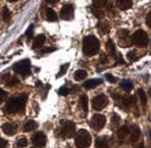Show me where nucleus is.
<instances>
[{
  "mask_svg": "<svg viewBox=\"0 0 151 148\" xmlns=\"http://www.w3.org/2000/svg\"><path fill=\"white\" fill-rule=\"evenodd\" d=\"M105 122H106V119H105L104 115H101V114H94L92 116L91 121H90V125H91V127L93 129L99 130V129H101L105 126Z\"/></svg>",
  "mask_w": 151,
  "mask_h": 148,
  "instance_id": "8",
  "label": "nucleus"
},
{
  "mask_svg": "<svg viewBox=\"0 0 151 148\" xmlns=\"http://www.w3.org/2000/svg\"><path fill=\"white\" fill-rule=\"evenodd\" d=\"M74 144L77 148H87L91 144V135L87 130L80 129L74 136Z\"/></svg>",
  "mask_w": 151,
  "mask_h": 148,
  "instance_id": "3",
  "label": "nucleus"
},
{
  "mask_svg": "<svg viewBox=\"0 0 151 148\" xmlns=\"http://www.w3.org/2000/svg\"><path fill=\"white\" fill-rule=\"evenodd\" d=\"M13 69L18 73V74H20V75H22L24 78H26V76H28L29 74H31V62H29V60H22V61H20V62H17L15 65H14V67H13Z\"/></svg>",
  "mask_w": 151,
  "mask_h": 148,
  "instance_id": "6",
  "label": "nucleus"
},
{
  "mask_svg": "<svg viewBox=\"0 0 151 148\" xmlns=\"http://www.w3.org/2000/svg\"><path fill=\"white\" fill-rule=\"evenodd\" d=\"M109 103V97L105 94H100L96 97H93L92 100V107L96 110H101L104 107H106Z\"/></svg>",
  "mask_w": 151,
  "mask_h": 148,
  "instance_id": "7",
  "label": "nucleus"
},
{
  "mask_svg": "<svg viewBox=\"0 0 151 148\" xmlns=\"http://www.w3.org/2000/svg\"><path fill=\"white\" fill-rule=\"evenodd\" d=\"M32 142H33V144H34L35 147L41 148V147H44V146L46 144V135H45L42 132H38V133H35V134L33 135Z\"/></svg>",
  "mask_w": 151,
  "mask_h": 148,
  "instance_id": "10",
  "label": "nucleus"
},
{
  "mask_svg": "<svg viewBox=\"0 0 151 148\" xmlns=\"http://www.w3.org/2000/svg\"><path fill=\"white\" fill-rule=\"evenodd\" d=\"M57 14H55V12L52 9V8H47L46 9V19L48 20V21H57Z\"/></svg>",
  "mask_w": 151,
  "mask_h": 148,
  "instance_id": "22",
  "label": "nucleus"
},
{
  "mask_svg": "<svg viewBox=\"0 0 151 148\" xmlns=\"http://www.w3.org/2000/svg\"><path fill=\"white\" fill-rule=\"evenodd\" d=\"M46 1H47L50 5H54V4L57 2V0H46Z\"/></svg>",
  "mask_w": 151,
  "mask_h": 148,
  "instance_id": "42",
  "label": "nucleus"
},
{
  "mask_svg": "<svg viewBox=\"0 0 151 148\" xmlns=\"http://www.w3.org/2000/svg\"><path fill=\"white\" fill-rule=\"evenodd\" d=\"M32 36H33V25H31V26L28 27L27 32H26V38H27L28 40H31Z\"/></svg>",
  "mask_w": 151,
  "mask_h": 148,
  "instance_id": "34",
  "label": "nucleus"
},
{
  "mask_svg": "<svg viewBox=\"0 0 151 148\" xmlns=\"http://www.w3.org/2000/svg\"><path fill=\"white\" fill-rule=\"evenodd\" d=\"M6 97H7V93H6L4 89H1V88H0V103H1Z\"/></svg>",
  "mask_w": 151,
  "mask_h": 148,
  "instance_id": "35",
  "label": "nucleus"
},
{
  "mask_svg": "<svg viewBox=\"0 0 151 148\" xmlns=\"http://www.w3.org/2000/svg\"><path fill=\"white\" fill-rule=\"evenodd\" d=\"M139 135H140V130H139V128L137 127V126H134L133 127V129H132V134H131V142H134V141H137L138 140V137H139Z\"/></svg>",
  "mask_w": 151,
  "mask_h": 148,
  "instance_id": "24",
  "label": "nucleus"
},
{
  "mask_svg": "<svg viewBox=\"0 0 151 148\" xmlns=\"http://www.w3.org/2000/svg\"><path fill=\"white\" fill-rule=\"evenodd\" d=\"M119 86H120V88H123V89L126 90V92H130V90L132 89V83H131V81H129V80H123Z\"/></svg>",
  "mask_w": 151,
  "mask_h": 148,
  "instance_id": "25",
  "label": "nucleus"
},
{
  "mask_svg": "<svg viewBox=\"0 0 151 148\" xmlns=\"http://www.w3.org/2000/svg\"><path fill=\"white\" fill-rule=\"evenodd\" d=\"M73 14H74L73 6L70 5V4L65 5L60 11V18L64 19V20H72L73 19Z\"/></svg>",
  "mask_w": 151,
  "mask_h": 148,
  "instance_id": "9",
  "label": "nucleus"
},
{
  "mask_svg": "<svg viewBox=\"0 0 151 148\" xmlns=\"http://www.w3.org/2000/svg\"><path fill=\"white\" fill-rule=\"evenodd\" d=\"M7 147V141L5 139H0V148H6Z\"/></svg>",
  "mask_w": 151,
  "mask_h": 148,
  "instance_id": "39",
  "label": "nucleus"
},
{
  "mask_svg": "<svg viewBox=\"0 0 151 148\" xmlns=\"http://www.w3.org/2000/svg\"><path fill=\"white\" fill-rule=\"evenodd\" d=\"M37 127H38V123H37L35 121H33V120H29V121H27V122L24 125V130H25V132H32V130H34Z\"/></svg>",
  "mask_w": 151,
  "mask_h": 148,
  "instance_id": "18",
  "label": "nucleus"
},
{
  "mask_svg": "<svg viewBox=\"0 0 151 148\" xmlns=\"http://www.w3.org/2000/svg\"><path fill=\"white\" fill-rule=\"evenodd\" d=\"M2 132H4L6 135L12 136V135H14V134L17 133V126H15L14 123H11V122L5 123V125L2 126Z\"/></svg>",
  "mask_w": 151,
  "mask_h": 148,
  "instance_id": "12",
  "label": "nucleus"
},
{
  "mask_svg": "<svg viewBox=\"0 0 151 148\" xmlns=\"http://www.w3.org/2000/svg\"><path fill=\"white\" fill-rule=\"evenodd\" d=\"M87 96L86 95H81L80 96V99H79V103H80V107H81V109L85 112V113H87V109H88V103H87Z\"/></svg>",
  "mask_w": 151,
  "mask_h": 148,
  "instance_id": "20",
  "label": "nucleus"
},
{
  "mask_svg": "<svg viewBox=\"0 0 151 148\" xmlns=\"http://www.w3.org/2000/svg\"><path fill=\"white\" fill-rule=\"evenodd\" d=\"M68 65H70V63H64V65L60 67V70L58 72L57 78H60L61 75H64V74H65V72H66V70H67V68H68Z\"/></svg>",
  "mask_w": 151,
  "mask_h": 148,
  "instance_id": "29",
  "label": "nucleus"
},
{
  "mask_svg": "<svg viewBox=\"0 0 151 148\" xmlns=\"http://www.w3.org/2000/svg\"><path fill=\"white\" fill-rule=\"evenodd\" d=\"M138 148H144V144H143V143H142V144H139V147H138Z\"/></svg>",
  "mask_w": 151,
  "mask_h": 148,
  "instance_id": "44",
  "label": "nucleus"
},
{
  "mask_svg": "<svg viewBox=\"0 0 151 148\" xmlns=\"http://www.w3.org/2000/svg\"><path fill=\"white\" fill-rule=\"evenodd\" d=\"M9 18H11V13H9L8 8L7 7H4L2 8V19H4V21L7 22L9 20Z\"/></svg>",
  "mask_w": 151,
  "mask_h": 148,
  "instance_id": "28",
  "label": "nucleus"
},
{
  "mask_svg": "<svg viewBox=\"0 0 151 148\" xmlns=\"http://www.w3.org/2000/svg\"><path fill=\"white\" fill-rule=\"evenodd\" d=\"M26 101H27V95L26 94H21L18 97L11 99L6 105V110L8 113H12V114L18 113V112H20L25 108Z\"/></svg>",
  "mask_w": 151,
  "mask_h": 148,
  "instance_id": "2",
  "label": "nucleus"
},
{
  "mask_svg": "<svg viewBox=\"0 0 151 148\" xmlns=\"http://www.w3.org/2000/svg\"><path fill=\"white\" fill-rule=\"evenodd\" d=\"M116 5H117L118 8L125 11V9L131 8V6H132V0H116Z\"/></svg>",
  "mask_w": 151,
  "mask_h": 148,
  "instance_id": "13",
  "label": "nucleus"
},
{
  "mask_svg": "<svg viewBox=\"0 0 151 148\" xmlns=\"http://www.w3.org/2000/svg\"><path fill=\"white\" fill-rule=\"evenodd\" d=\"M131 41L137 46V47H145L149 42V38H147V34L145 31L143 29H138L133 33L132 38H131Z\"/></svg>",
  "mask_w": 151,
  "mask_h": 148,
  "instance_id": "4",
  "label": "nucleus"
},
{
  "mask_svg": "<svg viewBox=\"0 0 151 148\" xmlns=\"http://www.w3.org/2000/svg\"><path fill=\"white\" fill-rule=\"evenodd\" d=\"M53 51H55V48H45V49L41 51V53H50V52H53Z\"/></svg>",
  "mask_w": 151,
  "mask_h": 148,
  "instance_id": "41",
  "label": "nucleus"
},
{
  "mask_svg": "<svg viewBox=\"0 0 151 148\" xmlns=\"http://www.w3.org/2000/svg\"><path fill=\"white\" fill-rule=\"evenodd\" d=\"M45 40H46V38H45L44 34H39L38 36H35V39H34V41H33V48L35 49V48L42 47V45L45 43Z\"/></svg>",
  "mask_w": 151,
  "mask_h": 148,
  "instance_id": "14",
  "label": "nucleus"
},
{
  "mask_svg": "<svg viewBox=\"0 0 151 148\" xmlns=\"http://www.w3.org/2000/svg\"><path fill=\"white\" fill-rule=\"evenodd\" d=\"M146 23H147V26L151 28V12L147 14V16H146Z\"/></svg>",
  "mask_w": 151,
  "mask_h": 148,
  "instance_id": "40",
  "label": "nucleus"
},
{
  "mask_svg": "<svg viewBox=\"0 0 151 148\" xmlns=\"http://www.w3.org/2000/svg\"><path fill=\"white\" fill-rule=\"evenodd\" d=\"M138 96H139V100H140V103L143 105V106H145L146 105V95H145V93H144V90L142 89V88H139L138 89Z\"/></svg>",
  "mask_w": 151,
  "mask_h": 148,
  "instance_id": "26",
  "label": "nucleus"
},
{
  "mask_svg": "<svg viewBox=\"0 0 151 148\" xmlns=\"http://www.w3.org/2000/svg\"><path fill=\"white\" fill-rule=\"evenodd\" d=\"M86 75H87L86 70H84V69H79V70H76V72H74V75H73V78H74V80H77V81H80V80L85 79V78H86Z\"/></svg>",
  "mask_w": 151,
  "mask_h": 148,
  "instance_id": "21",
  "label": "nucleus"
},
{
  "mask_svg": "<svg viewBox=\"0 0 151 148\" xmlns=\"http://www.w3.org/2000/svg\"><path fill=\"white\" fill-rule=\"evenodd\" d=\"M118 36H119V42L122 47H129L131 45L132 41L129 40V32L126 29H120L118 32Z\"/></svg>",
  "mask_w": 151,
  "mask_h": 148,
  "instance_id": "11",
  "label": "nucleus"
},
{
  "mask_svg": "<svg viewBox=\"0 0 151 148\" xmlns=\"http://www.w3.org/2000/svg\"><path fill=\"white\" fill-rule=\"evenodd\" d=\"M90 8H91V12H92V14H93L96 18H98V19H101V18H104V11H103L100 7L92 5Z\"/></svg>",
  "mask_w": 151,
  "mask_h": 148,
  "instance_id": "16",
  "label": "nucleus"
},
{
  "mask_svg": "<svg viewBox=\"0 0 151 148\" xmlns=\"http://www.w3.org/2000/svg\"><path fill=\"white\" fill-rule=\"evenodd\" d=\"M96 148H107V140L105 137H99L96 140Z\"/></svg>",
  "mask_w": 151,
  "mask_h": 148,
  "instance_id": "23",
  "label": "nucleus"
},
{
  "mask_svg": "<svg viewBox=\"0 0 151 148\" xmlns=\"http://www.w3.org/2000/svg\"><path fill=\"white\" fill-rule=\"evenodd\" d=\"M8 1H11V2H15L17 0H8Z\"/></svg>",
  "mask_w": 151,
  "mask_h": 148,
  "instance_id": "46",
  "label": "nucleus"
},
{
  "mask_svg": "<svg viewBox=\"0 0 151 148\" xmlns=\"http://www.w3.org/2000/svg\"><path fill=\"white\" fill-rule=\"evenodd\" d=\"M17 83H18V79L17 78H12V79H9V80L6 81V86H8V87H13Z\"/></svg>",
  "mask_w": 151,
  "mask_h": 148,
  "instance_id": "32",
  "label": "nucleus"
},
{
  "mask_svg": "<svg viewBox=\"0 0 151 148\" xmlns=\"http://www.w3.org/2000/svg\"><path fill=\"white\" fill-rule=\"evenodd\" d=\"M149 135H150V139H151V129H150V132H149Z\"/></svg>",
  "mask_w": 151,
  "mask_h": 148,
  "instance_id": "45",
  "label": "nucleus"
},
{
  "mask_svg": "<svg viewBox=\"0 0 151 148\" xmlns=\"http://www.w3.org/2000/svg\"><path fill=\"white\" fill-rule=\"evenodd\" d=\"M93 1V5L94 6H98V7H104V6H106V4H107V0H92Z\"/></svg>",
  "mask_w": 151,
  "mask_h": 148,
  "instance_id": "31",
  "label": "nucleus"
},
{
  "mask_svg": "<svg viewBox=\"0 0 151 148\" xmlns=\"http://www.w3.org/2000/svg\"><path fill=\"white\" fill-rule=\"evenodd\" d=\"M27 143H28L27 139H25V137H21V139H19V140H18V142H17V147H20V148H22V147H26V146H27Z\"/></svg>",
  "mask_w": 151,
  "mask_h": 148,
  "instance_id": "30",
  "label": "nucleus"
},
{
  "mask_svg": "<svg viewBox=\"0 0 151 148\" xmlns=\"http://www.w3.org/2000/svg\"><path fill=\"white\" fill-rule=\"evenodd\" d=\"M60 95H67L68 93H70V88L67 87V86H63L60 89H59V92H58Z\"/></svg>",
  "mask_w": 151,
  "mask_h": 148,
  "instance_id": "33",
  "label": "nucleus"
},
{
  "mask_svg": "<svg viewBox=\"0 0 151 148\" xmlns=\"http://www.w3.org/2000/svg\"><path fill=\"white\" fill-rule=\"evenodd\" d=\"M129 133H130L129 127H127V126H122V127L117 130V136H118L120 140H123V139H124Z\"/></svg>",
  "mask_w": 151,
  "mask_h": 148,
  "instance_id": "19",
  "label": "nucleus"
},
{
  "mask_svg": "<svg viewBox=\"0 0 151 148\" xmlns=\"http://www.w3.org/2000/svg\"><path fill=\"white\" fill-rule=\"evenodd\" d=\"M105 78H106V80L110 81V82H116V80H117V79H116L113 75H111V74H106Z\"/></svg>",
  "mask_w": 151,
  "mask_h": 148,
  "instance_id": "36",
  "label": "nucleus"
},
{
  "mask_svg": "<svg viewBox=\"0 0 151 148\" xmlns=\"http://www.w3.org/2000/svg\"><path fill=\"white\" fill-rule=\"evenodd\" d=\"M118 122H119V116H118L117 114H114V115L112 116V123H113V125H117Z\"/></svg>",
  "mask_w": 151,
  "mask_h": 148,
  "instance_id": "38",
  "label": "nucleus"
},
{
  "mask_svg": "<svg viewBox=\"0 0 151 148\" xmlns=\"http://www.w3.org/2000/svg\"><path fill=\"white\" fill-rule=\"evenodd\" d=\"M107 51H109V53H110L111 55L114 56V54H116V48H114V45H113L112 40H107Z\"/></svg>",
  "mask_w": 151,
  "mask_h": 148,
  "instance_id": "27",
  "label": "nucleus"
},
{
  "mask_svg": "<svg viewBox=\"0 0 151 148\" xmlns=\"http://www.w3.org/2000/svg\"><path fill=\"white\" fill-rule=\"evenodd\" d=\"M35 86H37V87H41V82H40V81H37V82H35Z\"/></svg>",
  "mask_w": 151,
  "mask_h": 148,
  "instance_id": "43",
  "label": "nucleus"
},
{
  "mask_svg": "<svg viewBox=\"0 0 151 148\" xmlns=\"http://www.w3.org/2000/svg\"><path fill=\"white\" fill-rule=\"evenodd\" d=\"M99 83H101V79H91V80H87V81L84 83V88L91 89V88L98 86Z\"/></svg>",
  "mask_w": 151,
  "mask_h": 148,
  "instance_id": "15",
  "label": "nucleus"
},
{
  "mask_svg": "<svg viewBox=\"0 0 151 148\" xmlns=\"http://www.w3.org/2000/svg\"><path fill=\"white\" fill-rule=\"evenodd\" d=\"M127 58H129L131 61L137 59V56H136V53H134V52H129V53H127Z\"/></svg>",
  "mask_w": 151,
  "mask_h": 148,
  "instance_id": "37",
  "label": "nucleus"
},
{
  "mask_svg": "<svg viewBox=\"0 0 151 148\" xmlns=\"http://www.w3.org/2000/svg\"><path fill=\"white\" fill-rule=\"evenodd\" d=\"M76 133V125L72 121H61L59 135L61 137H72Z\"/></svg>",
  "mask_w": 151,
  "mask_h": 148,
  "instance_id": "5",
  "label": "nucleus"
},
{
  "mask_svg": "<svg viewBox=\"0 0 151 148\" xmlns=\"http://www.w3.org/2000/svg\"><path fill=\"white\" fill-rule=\"evenodd\" d=\"M150 95H151V89H150Z\"/></svg>",
  "mask_w": 151,
  "mask_h": 148,
  "instance_id": "47",
  "label": "nucleus"
},
{
  "mask_svg": "<svg viewBox=\"0 0 151 148\" xmlns=\"http://www.w3.org/2000/svg\"><path fill=\"white\" fill-rule=\"evenodd\" d=\"M99 47H100V42L94 35H87L83 39V52L85 55L87 56L94 55L99 51Z\"/></svg>",
  "mask_w": 151,
  "mask_h": 148,
  "instance_id": "1",
  "label": "nucleus"
},
{
  "mask_svg": "<svg viewBox=\"0 0 151 148\" xmlns=\"http://www.w3.org/2000/svg\"><path fill=\"white\" fill-rule=\"evenodd\" d=\"M98 29H99L100 33H103V34L109 33V32H110V23H109L107 21H105V20H101V21H99V23H98Z\"/></svg>",
  "mask_w": 151,
  "mask_h": 148,
  "instance_id": "17",
  "label": "nucleus"
}]
</instances>
